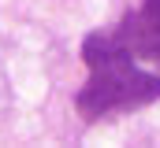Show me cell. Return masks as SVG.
<instances>
[{
    "label": "cell",
    "mask_w": 160,
    "mask_h": 148,
    "mask_svg": "<svg viewBox=\"0 0 160 148\" xmlns=\"http://www.w3.org/2000/svg\"><path fill=\"white\" fill-rule=\"evenodd\" d=\"M112 41L119 44L127 56L157 63L160 67V0H142L134 11L123 15L116 30H108Z\"/></svg>",
    "instance_id": "2"
},
{
    "label": "cell",
    "mask_w": 160,
    "mask_h": 148,
    "mask_svg": "<svg viewBox=\"0 0 160 148\" xmlns=\"http://www.w3.org/2000/svg\"><path fill=\"white\" fill-rule=\"evenodd\" d=\"M82 59L89 67V78L75 93V108L86 122H101L108 115L160 100V74L142 71L134 56H127L112 41L108 30H93L82 41Z\"/></svg>",
    "instance_id": "1"
}]
</instances>
